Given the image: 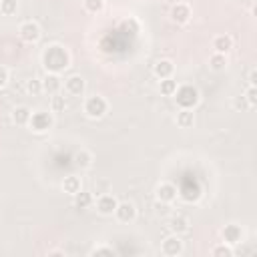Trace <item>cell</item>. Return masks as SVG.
Returning a JSON list of instances; mask_svg holds the SVG:
<instances>
[{
  "label": "cell",
  "instance_id": "cell-3",
  "mask_svg": "<svg viewBox=\"0 0 257 257\" xmlns=\"http://www.w3.org/2000/svg\"><path fill=\"white\" fill-rule=\"evenodd\" d=\"M106 110H108V102L100 94H92V96H88L84 100V112L90 118H100V116L106 114Z\"/></svg>",
  "mask_w": 257,
  "mask_h": 257
},
{
  "label": "cell",
  "instance_id": "cell-22",
  "mask_svg": "<svg viewBox=\"0 0 257 257\" xmlns=\"http://www.w3.org/2000/svg\"><path fill=\"white\" fill-rule=\"evenodd\" d=\"M74 165L80 167V169H88L92 165V155L86 151V149H80L74 153Z\"/></svg>",
  "mask_w": 257,
  "mask_h": 257
},
{
  "label": "cell",
  "instance_id": "cell-19",
  "mask_svg": "<svg viewBox=\"0 0 257 257\" xmlns=\"http://www.w3.org/2000/svg\"><path fill=\"white\" fill-rule=\"evenodd\" d=\"M74 197V207L76 209H88L92 203H94V195L90 193V191H78L76 195H72Z\"/></svg>",
  "mask_w": 257,
  "mask_h": 257
},
{
  "label": "cell",
  "instance_id": "cell-11",
  "mask_svg": "<svg viewBox=\"0 0 257 257\" xmlns=\"http://www.w3.org/2000/svg\"><path fill=\"white\" fill-rule=\"evenodd\" d=\"M157 199L161 203H173L177 199V187L173 183H161L157 187Z\"/></svg>",
  "mask_w": 257,
  "mask_h": 257
},
{
  "label": "cell",
  "instance_id": "cell-15",
  "mask_svg": "<svg viewBox=\"0 0 257 257\" xmlns=\"http://www.w3.org/2000/svg\"><path fill=\"white\" fill-rule=\"evenodd\" d=\"M153 70H155V76L161 78V80H163V78H171L173 72H175V64H173L169 58H161V60L155 64Z\"/></svg>",
  "mask_w": 257,
  "mask_h": 257
},
{
  "label": "cell",
  "instance_id": "cell-32",
  "mask_svg": "<svg viewBox=\"0 0 257 257\" xmlns=\"http://www.w3.org/2000/svg\"><path fill=\"white\" fill-rule=\"evenodd\" d=\"M235 108H249L245 96H237V98H235Z\"/></svg>",
  "mask_w": 257,
  "mask_h": 257
},
{
  "label": "cell",
  "instance_id": "cell-17",
  "mask_svg": "<svg viewBox=\"0 0 257 257\" xmlns=\"http://www.w3.org/2000/svg\"><path fill=\"white\" fill-rule=\"evenodd\" d=\"M231 48H233V38H231L229 34H219V36L213 38V50H215V52L227 54Z\"/></svg>",
  "mask_w": 257,
  "mask_h": 257
},
{
  "label": "cell",
  "instance_id": "cell-5",
  "mask_svg": "<svg viewBox=\"0 0 257 257\" xmlns=\"http://www.w3.org/2000/svg\"><path fill=\"white\" fill-rule=\"evenodd\" d=\"M28 126L34 133H46L52 126V114L46 112V110H36V112H32Z\"/></svg>",
  "mask_w": 257,
  "mask_h": 257
},
{
  "label": "cell",
  "instance_id": "cell-23",
  "mask_svg": "<svg viewBox=\"0 0 257 257\" xmlns=\"http://www.w3.org/2000/svg\"><path fill=\"white\" fill-rule=\"evenodd\" d=\"M177 80L171 76V78H163L161 82H159V90H161V94L163 96H173L175 94V90H177Z\"/></svg>",
  "mask_w": 257,
  "mask_h": 257
},
{
  "label": "cell",
  "instance_id": "cell-16",
  "mask_svg": "<svg viewBox=\"0 0 257 257\" xmlns=\"http://www.w3.org/2000/svg\"><path fill=\"white\" fill-rule=\"evenodd\" d=\"M30 116H32V110L28 106H24V104H20V106H16L12 110V122L18 124V126H28Z\"/></svg>",
  "mask_w": 257,
  "mask_h": 257
},
{
  "label": "cell",
  "instance_id": "cell-28",
  "mask_svg": "<svg viewBox=\"0 0 257 257\" xmlns=\"http://www.w3.org/2000/svg\"><path fill=\"white\" fill-rule=\"evenodd\" d=\"M211 255H221V257H233V249H231V245L223 243V245H217V247H213V249H211Z\"/></svg>",
  "mask_w": 257,
  "mask_h": 257
},
{
  "label": "cell",
  "instance_id": "cell-13",
  "mask_svg": "<svg viewBox=\"0 0 257 257\" xmlns=\"http://www.w3.org/2000/svg\"><path fill=\"white\" fill-rule=\"evenodd\" d=\"M169 229H171V233H175V235H183V233L189 231V219H187L185 215L177 213V215H173V217L169 219Z\"/></svg>",
  "mask_w": 257,
  "mask_h": 257
},
{
  "label": "cell",
  "instance_id": "cell-1",
  "mask_svg": "<svg viewBox=\"0 0 257 257\" xmlns=\"http://www.w3.org/2000/svg\"><path fill=\"white\" fill-rule=\"evenodd\" d=\"M42 64H44V68H46L48 72L58 74V72H62L64 68L70 66V54H68V50H66L64 46H60V44H50V46H46L44 52H42Z\"/></svg>",
  "mask_w": 257,
  "mask_h": 257
},
{
  "label": "cell",
  "instance_id": "cell-29",
  "mask_svg": "<svg viewBox=\"0 0 257 257\" xmlns=\"http://www.w3.org/2000/svg\"><path fill=\"white\" fill-rule=\"evenodd\" d=\"M243 96H245V100H247L249 108H253V106L257 104V88H255V86H249V88H247V92H245Z\"/></svg>",
  "mask_w": 257,
  "mask_h": 257
},
{
  "label": "cell",
  "instance_id": "cell-4",
  "mask_svg": "<svg viewBox=\"0 0 257 257\" xmlns=\"http://www.w3.org/2000/svg\"><path fill=\"white\" fill-rule=\"evenodd\" d=\"M18 34H20V38H22L24 42L34 44V42H38V40H40L42 30H40L38 22H34V20H26V22H22V24H20Z\"/></svg>",
  "mask_w": 257,
  "mask_h": 257
},
{
  "label": "cell",
  "instance_id": "cell-30",
  "mask_svg": "<svg viewBox=\"0 0 257 257\" xmlns=\"http://www.w3.org/2000/svg\"><path fill=\"white\" fill-rule=\"evenodd\" d=\"M90 255H114V249L112 247H106V245H98L90 251Z\"/></svg>",
  "mask_w": 257,
  "mask_h": 257
},
{
  "label": "cell",
  "instance_id": "cell-20",
  "mask_svg": "<svg viewBox=\"0 0 257 257\" xmlns=\"http://www.w3.org/2000/svg\"><path fill=\"white\" fill-rule=\"evenodd\" d=\"M80 189H82L80 177H74V175L64 177V181H62V191H64V193H68V195H76Z\"/></svg>",
  "mask_w": 257,
  "mask_h": 257
},
{
  "label": "cell",
  "instance_id": "cell-10",
  "mask_svg": "<svg viewBox=\"0 0 257 257\" xmlns=\"http://www.w3.org/2000/svg\"><path fill=\"white\" fill-rule=\"evenodd\" d=\"M189 18H191V8H189V4L177 2V4L171 8V20H173V22L185 24V22H189Z\"/></svg>",
  "mask_w": 257,
  "mask_h": 257
},
{
  "label": "cell",
  "instance_id": "cell-14",
  "mask_svg": "<svg viewBox=\"0 0 257 257\" xmlns=\"http://www.w3.org/2000/svg\"><path fill=\"white\" fill-rule=\"evenodd\" d=\"M84 78L82 76H78V74H72V76H68L66 80H64V90L68 92V94H82L84 92Z\"/></svg>",
  "mask_w": 257,
  "mask_h": 257
},
{
  "label": "cell",
  "instance_id": "cell-7",
  "mask_svg": "<svg viewBox=\"0 0 257 257\" xmlns=\"http://www.w3.org/2000/svg\"><path fill=\"white\" fill-rule=\"evenodd\" d=\"M161 251L163 255H169V257H177L183 253V241H181V235H169L163 239V245H161Z\"/></svg>",
  "mask_w": 257,
  "mask_h": 257
},
{
  "label": "cell",
  "instance_id": "cell-12",
  "mask_svg": "<svg viewBox=\"0 0 257 257\" xmlns=\"http://www.w3.org/2000/svg\"><path fill=\"white\" fill-rule=\"evenodd\" d=\"M60 88H62V80H60L58 74L48 72V74L42 78V90H44V92H48V94H56V92H60Z\"/></svg>",
  "mask_w": 257,
  "mask_h": 257
},
{
  "label": "cell",
  "instance_id": "cell-24",
  "mask_svg": "<svg viewBox=\"0 0 257 257\" xmlns=\"http://www.w3.org/2000/svg\"><path fill=\"white\" fill-rule=\"evenodd\" d=\"M64 108H66V98H64V94H60V92L52 94V98H50V110H52V112H64Z\"/></svg>",
  "mask_w": 257,
  "mask_h": 257
},
{
  "label": "cell",
  "instance_id": "cell-25",
  "mask_svg": "<svg viewBox=\"0 0 257 257\" xmlns=\"http://www.w3.org/2000/svg\"><path fill=\"white\" fill-rule=\"evenodd\" d=\"M18 12L16 0H0V14L2 16H14Z\"/></svg>",
  "mask_w": 257,
  "mask_h": 257
},
{
  "label": "cell",
  "instance_id": "cell-33",
  "mask_svg": "<svg viewBox=\"0 0 257 257\" xmlns=\"http://www.w3.org/2000/svg\"><path fill=\"white\" fill-rule=\"evenodd\" d=\"M255 84H257V70L251 68L249 70V86H255Z\"/></svg>",
  "mask_w": 257,
  "mask_h": 257
},
{
  "label": "cell",
  "instance_id": "cell-8",
  "mask_svg": "<svg viewBox=\"0 0 257 257\" xmlns=\"http://www.w3.org/2000/svg\"><path fill=\"white\" fill-rule=\"evenodd\" d=\"M114 215L120 223H133L137 219V207L131 201H118V205L114 209Z\"/></svg>",
  "mask_w": 257,
  "mask_h": 257
},
{
  "label": "cell",
  "instance_id": "cell-9",
  "mask_svg": "<svg viewBox=\"0 0 257 257\" xmlns=\"http://www.w3.org/2000/svg\"><path fill=\"white\" fill-rule=\"evenodd\" d=\"M221 237H223V243H227V245H237V243H241V239H243V231H241L239 225L229 223V225H225V229L221 231Z\"/></svg>",
  "mask_w": 257,
  "mask_h": 257
},
{
  "label": "cell",
  "instance_id": "cell-31",
  "mask_svg": "<svg viewBox=\"0 0 257 257\" xmlns=\"http://www.w3.org/2000/svg\"><path fill=\"white\" fill-rule=\"evenodd\" d=\"M6 82H8V70L4 66H0V88L6 86Z\"/></svg>",
  "mask_w": 257,
  "mask_h": 257
},
{
  "label": "cell",
  "instance_id": "cell-26",
  "mask_svg": "<svg viewBox=\"0 0 257 257\" xmlns=\"http://www.w3.org/2000/svg\"><path fill=\"white\" fill-rule=\"evenodd\" d=\"M26 92L32 94V96L42 94L44 92L42 90V78H30V80H26Z\"/></svg>",
  "mask_w": 257,
  "mask_h": 257
},
{
  "label": "cell",
  "instance_id": "cell-27",
  "mask_svg": "<svg viewBox=\"0 0 257 257\" xmlns=\"http://www.w3.org/2000/svg\"><path fill=\"white\" fill-rule=\"evenodd\" d=\"M84 10L90 14H98L104 10V0H84Z\"/></svg>",
  "mask_w": 257,
  "mask_h": 257
},
{
  "label": "cell",
  "instance_id": "cell-21",
  "mask_svg": "<svg viewBox=\"0 0 257 257\" xmlns=\"http://www.w3.org/2000/svg\"><path fill=\"white\" fill-rule=\"evenodd\" d=\"M227 64H229V60H227V54H221V52H213V54L209 56V66H211L213 70H217V72L225 70V68H227Z\"/></svg>",
  "mask_w": 257,
  "mask_h": 257
},
{
  "label": "cell",
  "instance_id": "cell-18",
  "mask_svg": "<svg viewBox=\"0 0 257 257\" xmlns=\"http://www.w3.org/2000/svg\"><path fill=\"white\" fill-rule=\"evenodd\" d=\"M175 120H177V124H179L181 128H191V126L195 124V114H193V108H181V110L177 112Z\"/></svg>",
  "mask_w": 257,
  "mask_h": 257
},
{
  "label": "cell",
  "instance_id": "cell-34",
  "mask_svg": "<svg viewBox=\"0 0 257 257\" xmlns=\"http://www.w3.org/2000/svg\"><path fill=\"white\" fill-rule=\"evenodd\" d=\"M48 255H64L62 251H48Z\"/></svg>",
  "mask_w": 257,
  "mask_h": 257
},
{
  "label": "cell",
  "instance_id": "cell-6",
  "mask_svg": "<svg viewBox=\"0 0 257 257\" xmlns=\"http://www.w3.org/2000/svg\"><path fill=\"white\" fill-rule=\"evenodd\" d=\"M116 205H118V201H116V197L110 195V193H102V195H98L96 201H94L96 211H98L100 215H104V217H110V215L114 213Z\"/></svg>",
  "mask_w": 257,
  "mask_h": 257
},
{
  "label": "cell",
  "instance_id": "cell-2",
  "mask_svg": "<svg viewBox=\"0 0 257 257\" xmlns=\"http://www.w3.org/2000/svg\"><path fill=\"white\" fill-rule=\"evenodd\" d=\"M173 96L177 98V104H179L181 108H193V106L199 102V90H197L195 86H191V84L177 86V90H175Z\"/></svg>",
  "mask_w": 257,
  "mask_h": 257
}]
</instances>
